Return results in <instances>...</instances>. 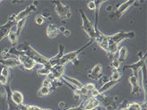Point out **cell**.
<instances>
[{
	"mask_svg": "<svg viewBox=\"0 0 147 110\" xmlns=\"http://www.w3.org/2000/svg\"><path fill=\"white\" fill-rule=\"evenodd\" d=\"M16 48L20 51L21 53H23L25 56L32 58L36 64H41L42 66L49 64V58L46 57L45 56H43L42 54L38 52V51H37L34 48H32L30 44L27 43V42H24L23 44H20V45L16 46Z\"/></svg>",
	"mask_w": 147,
	"mask_h": 110,
	"instance_id": "obj_1",
	"label": "cell"
},
{
	"mask_svg": "<svg viewBox=\"0 0 147 110\" xmlns=\"http://www.w3.org/2000/svg\"><path fill=\"white\" fill-rule=\"evenodd\" d=\"M80 14H81V18H82V21H83V30L85 32V33L90 37V40H92L93 42L96 40V36H97V32H98V28L96 29L94 27V25L92 24V21L89 20L86 16L85 13L84 12L83 9L79 10Z\"/></svg>",
	"mask_w": 147,
	"mask_h": 110,
	"instance_id": "obj_2",
	"label": "cell"
},
{
	"mask_svg": "<svg viewBox=\"0 0 147 110\" xmlns=\"http://www.w3.org/2000/svg\"><path fill=\"white\" fill-rule=\"evenodd\" d=\"M92 42H93L92 40H90L87 44H85V45H84V47H82L81 48H79L78 50L73 51V52H69V53H67V54H64L63 56L60 58L59 60L57 61V65L58 64V65H63V66H65V65L67 64H68L69 62L75 61V60L76 59V58L78 57V56H79L81 53H82L84 49H86L88 47H89Z\"/></svg>",
	"mask_w": 147,
	"mask_h": 110,
	"instance_id": "obj_3",
	"label": "cell"
},
{
	"mask_svg": "<svg viewBox=\"0 0 147 110\" xmlns=\"http://www.w3.org/2000/svg\"><path fill=\"white\" fill-rule=\"evenodd\" d=\"M52 4L54 5L56 13L60 18L68 19L71 17V9L67 4H64L61 1H52Z\"/></svg>",
	"mask_w": 147,
	"mask_h": 110,
	"instance_id": "obj_4",
	"label": "cell"
},
{
	"mask_svg": "<svg viewBox=\"0 0 147 110\" xmlns=\"http://www.w3.org/2000/svg\"><path fill=\"white\" fill-rule=\"evenodd\" d=\"M108 40L116 43L117 45H119L120 42H122L125 40H132L136 37V33L133 32H117L113 35H107Z\"/></svg>",
	"mask_w": 147,
	"mask_h": 110,
	"instance_id": "obj_5",
	"label": "cell"
},
{
	"mask_svg": "<svg viewBox=\"0 0 147 110\" xmlns=\"http://www.w3.org/2000/svg\"><path fill=\"white\" fill-rule=\"evenodd\" d=\"M16 24V14H12L7 20L5 23L0 25V42H1L5 38H6L10 32L12 31L13 27Z\"/></svg>",
	"mask_w": 147,
	"mask_h": 110,
	"instance_id": "obj_6",
	"label": "cell"
},
{
	"mask_svg": "<svg viewBox=\"0 0 147 110\" xmlns=\"http://www.w3.org/2000/svg\"><path fill=\"white\" fill-rule=\"evenodd\" d=\"M135 3H136L135 0H128V1H125V2H123L122 4H120L119 6H117V10H116V11L113 13V14H112V15H113L112 17H113L114 19H117V20L120 19V18L122 17L123 14H124L125 13H126L132 5H135Z\"/></svg>",
	"mask_w": 147,
	"mask_h": 110,
	"instance_id": "obj_7",
	"label": "cell"
},
{
	"mask_svg": "<svg viewBox=\"0 0 147 110\" xmlns=\"http://www.w3.org/2000/svg\"><path fill=\"white\" fill-rule=\"evenodd\" d=\"M145 62H146V54H144L143 57L139 58V60L136 63L124 66L123 70L127 69V68H130V69H132V71H133V75L139 77V72H140V71L145 66Z\"/></svg>",
	"mask_w": 147,
	"mask_h": 110,
	"instance_id": "obj_8",
	"label": "cell"
},
{
	"mask_svg": "<svg viewBox=\"0 0 147 110\" xmlns=\"http://www.w3.org/2000/svg\"><path fill=\"white\" fill-rule=\"evenodd\" d=\"M37 5H38V2L32 3L30 5H28L26 8H24V10H22L21 12H19L17 14H16V23L20 20L27 19V17L30 15L31 13H32L33 12L36 11Z\"/></svg>",
	"mask_w": 147,
	"mask_h": 110,
	"instance_id": "obj_9",
	"label": "cell"
},
{
	"mask_svg": "<svg viewBox=\"0 0 147 110\" xmlns=\"http://www.w3.org/2000/svg\"><path fill=\"white\" fill-rule=\"evenodd\" d=\"M16 58H17V60L20 62V64L24 67V69H26L28 71H31L35 67L36 63L32 59V58L25 56L23 53H21Z\"/></svg>",
	"mask_w": 147,
	"mask_h": 110,
	"instance_id": "obj_10",
	"label": "cell"
},
{
	"mask_svg": "<svg viewBox=\"0 0 147 110\" xmlns=\"http://www.w3.org/2000/svg\"><path fill=\"white\" fill-rule=\"evenodd\" d=\"M80 105L84 110H93L99 107L100 100L96 98L91 97L89 99H85L84 101H83Z\"/></svg>",
	"mask_w": 147,
	"mask_h": 110,
	"instance_id": "obj_11",
	"label": "cell"
},
{
	"mask_svg": "<svg viewBox=\"0 0 147 110\" xmlns=\"http://www.w3.org/2000/svg\"><path fill=\"white\" fill-rule=\"evenodd\" d=\"M129 83L132 86V91L131 94L134 96H138L139 94H141L142 90L140 87V83H139V77H136L135 75H131L129 77Z\"/></svg>",
	"mask_w": 147,
	"mask_h": 110,
	"instance_id": "obj_12",
	"label": "cell"
},
{
	"mask_svg": "<svg viewBox=\"0 0 147 110\" xmlns=\"http://www.w3.org/2000/svg\"><path fill=\"white\" fill-rule=\"evenodd\" d=\"M0 64H1L4 67L7 68H13L21 65L20 62L17 60L16 57H10V58H6V59H0Z\"/></svg>",
	"mask_w": 147,
	"mask_h": 110,
	"instance_id": "obj_13",
	"label": "cell"
},
{
	"mask_svg": "<svg viewBox=\"0 0 147 110\" xmlns=\"http://www.w3.org/2000/svg\"><path fill=\"white\" fill-rule=\"evenodd\" d=\"M65 66L63 65H55V66H52L50 69V73L52 74V76L54 77L55 80H60L62 78V76L65 74Z\"/></svg>",
	"mask_w": 147,
	"mask_h": 110,
	"instance_id": "obj_14",
	"label": "cell"
},
{
	"mask_svg": "<svg viewBox=\"0 0 147 110\" xmlns=\"http://www.w3.org/2000/svg\"><path fill=\"white\" fill-rule=\"evenodd\" d=\"M120 82V80H108V82H105L103 84H102V86L100 88V89L98 90L100 94H103L107 91H109V90H111L112 88H114L117 84H119Z\"/></svg>",
	"mask_w": 147,
	"mask_h": 110,
	"instance_id": "obj_15",
	"label": "cell"
},
{
	"mask_svg": "<svg viewBox=\"0 0 147 110\" xmlns=\"http://www.w3.org/2000/svg\"><path fill=\"white\" fill-rule=\"evenodd\" d=\"M60 80H62L63 82H67V83L73 85L74 87L77 88V89H81V88L84 86V84L81 82L79 80H77L76 78H73V77H70V76H67V75H65V74H64Z\"/></svg>",
	"mask_w": 147,
	"mask_h": 110,
	"instance_id": "obj_16",
	"label": "cell"
},
{
	"mask_svg": "<svg viewBox=\"0 0 147 110\" xmlns=\"http://www.w3.org/2000/svg\"><path fill=\"white\" fill-rule=\"evenodd\" d=\"M64 50H65V47L62 45V44H60V45H59V48H58V53L55 56L51 57V58H49V64H50L51 67L57 65V61L59 60L60 58L63 56V55H64Z\"/></svg>",
	"mask_w": 147,
	"mask_h": 110,
	"instance_id": "obj_17",
	"label": "cell"
},
{
	"mask_svg": "<svg viewBox=\"0 0 147 110\" xmlns=\"http://www.w3.org/2000/svg\"><path fill=\"white\" fill-rule=\"evenodd\" d=\"M58 27L54 23H49L46 29V34L49 39H54L58 35Z\"/></svg>",
	"mask_w": 147,
	"mask_h": 110,
	"instance_id": "obj_18",
	"label": "cell"
},
{
	"mask_svg": "<svg viewBox=\"0 0 147 110\" xmlns=\"http://www.w3.org/2000/svg\"><path fill=\"white\" fill-rule=\"evenodd\" d=\"M24 95L18 91H14L12 92V100L16 106H21L24 104Z\"/></svg>",
	"mask_w": 147,
	"mask_h": 110,
	"instance_id": "obj_19",
	"label": "cell"
},
{
	"mask_svg": "<svg viewBox=\"0 0 147 110\" xmlns=\"http://www.w3.org/2000/svg\"><path fill=\"white\" fill-rule=\"evenodd\" d=\"M101 72H102L101 64H95L94 66H93V68L92 69V71H91V73L89 74V77L93 79V80H98L99 78H100V75L101 74Z\"/></svg>",
	"mask_w": 147,
	"mask_h": 110,
	"instance_id": "obj_20",
	"label": "cell"
},
{
	"mask_svg": "<svg viewBox=\"0 0 147 110\" xmlns=\"http://www.w3.org/2000/svg\"><path fill=\"white\" fill-rule=\"evenodd\" d=\"M119 63H123L126 61L127 57V47H121L120 48H119Z\"/></svg>",
	"mask_w": 147,
	"mask_h": 110,
	"instance_id": "obj_21",
	"label": "cell"
},
{
	"mask_svg": "<svg viewBox=\"0 0 147 110\" xmlns=\"http://www.w3.org/2000/svg\"><path fill=\"white\" fill-rule=\"evenodd\" d=\"M7 38L10 40V42L13 44V46H16L17 41H18V35L16 33V31H11L10 33L7 36Z\"/></svg>",
	"mask_w": 147,
	"mask_h": 110,
	"instance_id": "obj_22",
	"label": "cell"
},
{
	"mask_svg": "<svg viewBox=\"0 0 147 110\" xmlns=\"http://www.w3.org/2000/svg\"><path fill=\"white\" fill-rule=\"evenodd\" d=\"M26 20H27V19H23V20L18 21L17 23H16V33H17L18 36L21 34L22 31L24 30V26H25V24H26Z\"/></svg>",
	"mask_w": 147,
	"mask_h": 110,
	"instance_id": "obj_23",
	"label": "cell"
},
{
	"mask_svg": "<svg viewBox=\"0 0 147 110\" xmlns=\"http://www.w3.org/2000/svg\"><path fill=\"white\" fill-rule=\"evenodd\" d=\"M50 93V89L48 87H41L40 88V90L37 92L39 97H45V96H48V95Z\"/></svg>",
	"mask_w": 147,
	"mask_h": 110,
	"instance_id": "obj_24",
	"label": "cell"
},
{
	"mask_svg": "<svg viewBox=\"0 0 147 110\" xmlns=\"http://www.w3.org/2000/svg\"><path fill=\"white\" fill-rule=\"evenodd\" d=\"M49 72H50V69L46 66H42L41 68H40L37 71V73H38L40 76H47L49 74Z\"/></svg>",
	"mask_w": 147,
	"mask_h": 110,
	"instance_id": "obj_25",
	"label": "cell"
},
{
	"mask_svg": "<svg viewBox=\"0 0 147 110\" xmlns=\"http://www.w3.org/2000/svg\"><path fill=\"white\" fill-rule=\"evenodd\" d=\"M143 107V106L141 104L137 103V102H133L129 105H127V110H141Z\"/></svg>",
	"mask_w": 147,
	"mask_h": 110,
	"instance_id": "obj_26",
	"label": "cell"
},
{
	"mask_svg": "<svg viewBox=\"0 0 147 110\" xmlns=\"http://www.w3.org/2000/svg\"><path fill=\"white\" fill-rule=\"evenodd\" d=\"M120 63H119V59L117 58H113L112 59V61H111V63H110V65H111V67L115 70V71H117L119 69V67H120Z\"/></svg>",
	"mask_w": 147,
	"mask_h": 110,
	"instance_id": "obj_27",
	"label": "cell"
},
{
	"mask_svg": "<svg viewBox=\"0 0 147 110\" xmlns=\"http://www.w3.org/2000/svg\"><path fill=\"white\" fill-rule=\"evenodd\" d=\"M120 78H121V73H120V72L115 71V72H112V74H111V76H110L109 80H121Z\"/></svg>",
	"mask_w": 147,
	"mask_h": 110,
	"instance_id": "obj_28",
	"label": "cell"
},
{
	"mask_svg": "<svg viewBox=\"0 0 147 110\" xmlns=\"http://www.w3.org/2000/svg\"><path fill=\"white\" fill-rule=\"evenodd\" d=\"M0 74L6 77V78H8L9 77V74H10V72H9V68H7V67H4L1 69V72H0Z\"/></svg>",
	"mask_w": 147,
	"mask_h": 110,
	"instance_id": "obj_29",
	"label": "cell"
},
{
	"mask_svg": "<svg viewBox=\"0 0 147 110\" xmlns=\"http://www.w3.org/2000/svg\"><path fill=\"white\" fill-rule=\"evenodd\" d=\"M44 21H45V19H44V17H42L40 14H39V15H37L35 17V23L38 24V25H41L44 23Z\"/></svg>",
	"mask_w": 147,
	"mask_h": 110,
	"instance_id": "obj_30",
	"label": "cell"
},
{
	"mask_svg": "<svg viewBox=\"0 0 147 110\" xmlns=\"http://www.w3.org/2000/svg\"><path fill=\"white\" fill-rule=\"evenodd\" d=\"M0 83H1L3 86H5L7 83H9L8 78H6V77H5V76L0 74Z\"/></svg>",
	"mask_w": 147,
	"mask_h": 110,
	"instance_id": "obj_31",
	"label": "cell"
},
{
	"mask_svg": "<svg viewBox=\"0 0 147 110\" xmlns=\"http://www.w3.org/2000/svg\"><path fill=\"white\" fill-rule=\"evenodd\" d=\"M87 7L92 11H94L96 9V4H95V1H90L87 3Z\"/></svg>",
	"mask_w": 147,
	"mask_h": 110,
	"instance_id": "obj_32",
	"label": "cell"
},
{
	"mask_svg": "<svg viewBox=\"0 0 147 110\" xmlns=\"http://www.w3.org/2000/svg\"><path fill=\"white\" fill-rule=\"evenodd\" d=\"M84 87H85V89H86L88 91H89V92H91L92 91H93V90L96 89V87H95V85H94L93 83H87V84L84 85Z\"/></svg>",
	"mask_w": 147,
	"mask_h": 110,
	"instance_id": "obj_33",
	"label": "cell"
},
{
	"mask_svg": "<svg viewBox=\"0 0 147 110\" xmlns=\"http://www.w3.org/2000/svg\"><path fill=\"white\" fill-rule=\"evenodd\" d=\"M25 107H26V110H42L41 107L34 105H25Z\"/></svg>",
	"mask_w": 147,
	"mask_h": 110,
	"instance_id": "obj_34",
	"label": "cell"
},
{
	"mask_svg": "<svg viewBox=\"0 0 147 110\" xmlns=\"http://www.w3.org/2000/svg\"><path fill=\"white\" fill-rule=\"evenodd\" d=\"M42 86L48 87V88H49V89H51V87H52V82H51L50 80H49L48 79H45L42 82Z\"/></svg>",
	"mask_w": 147,
	"mask_h": 110,
	"instance_id": "obj_35",
	"label": "cell"
},
{
	"mask_svg": "<svg viewBox=\"0 0 147 110\" xmlns=\"http://www.w3.org/2000/svg\"><path fill=\"white\" fill-rule=\"evenodd\" d=\"M91 96L92 97V98H96V97H98V96H100V92H99V91L97 90V89H95V90H93V91H92L91 92Z\"/></svg>",
	"mask_w": 147,
	"mask_h": 110,
	"instance_id": "obj_36",
	"label": "cell"
},
{
	"mask_svg": "<svg viewBox=\"0 0 147 110\" xmlns=\"http://www.w3.org/2000/svg\"><path fill=\"white\" fill-rule=\"evenodd\" d=\"M63 110H84L81 107V105L77 106V107H70V108H65V109H63Z\"/></svg>",
	"mask_w": 147,
	"mask_h": 110,
	"instance_id": "obj_37",
	"label": "cell"
},
{
	"mask_svg": "<svg viewBox=\"0 0 147 110\" xmlns=\"http://www.w3.org/2000/svg\"><path fill=\"white\" fill-rule=\"evenodd\" d=\"M65 30H67V29H65V26H60V27H58V32H61V33H64Z\"/></svg>",
	"mask_w": 147,
	"mask_h": 110,
	"instance_id": "obj_38",
	"label": "cell"
},
{
	"mask_svg": "<svg viewBox=\"0 0 147 110\" xmlns=\"http://www.w3.org/2000/svg\"><path fill=\"white\" fill-rule=\"evenodd\" d=\"M65 37H68L69 35H70V31H68V30H65V32L63 33Z\"/></svg>",
	"mask_w": 147,
	"mask_h": 110,
	"instance_id": "obj_39",
	"label": "cell"
},
{
	"mask_svg": "<svg viewBox=\"0 0 147 110\" xmlns=\"http://www.w3.org/2000/svg\"><path fill=\"white\" fill-rule=\"evenodd\" d=\"M59 106H60V107H62V106L64 107V106H65V103H62V102H61V103L59 104Z\"/></svg>",
	"mask_w": 147,
	"mask_h": 110,
	"instance_id": "obj_40",
	"label": "cell"
},
{
	"mask_svg": "<svg viewBox=\"0 0 147 110\" xmlns=\"http://www.w3.org/2000/svg\"><path fill=\"white\" fill-rule=\"evenodd\" d=\"M141 110H146V108L145 107H142V109Z\"/></svg>",
	"mask_w": 147,
	"mask_h": 110,
	"instance_id": "obj_41",
	"label": "cell"
},
{
	"mask_svg": "<svg viewBox=\"0 0 147 110\" xmlns=\"http://www.w3.org/2000/svg\"><path fill=\"white\" fill-rule=\"evenodd\" d=\"M42 110H51V109H45V108H42Z\"/></svg>",
	"mask_w": 147,
	"mask_h": 110,
	"instance_id": "obj_42",
	"label": "cell"
},
{
	"mask_svg": "<svg viewBox=\"0 0 147 110\" xmlns=\"http://www.w3.org/2000/svg\"><path fill=\"white\" fill-rule=\"evenodd\" d=\"M0 3H1V1H0Z\"/></svg>",
	"mask_w": 147,
	"mask_h": 110,
	"instance_id": "obj_43",
	"label": "cell"
}]
</instances>
